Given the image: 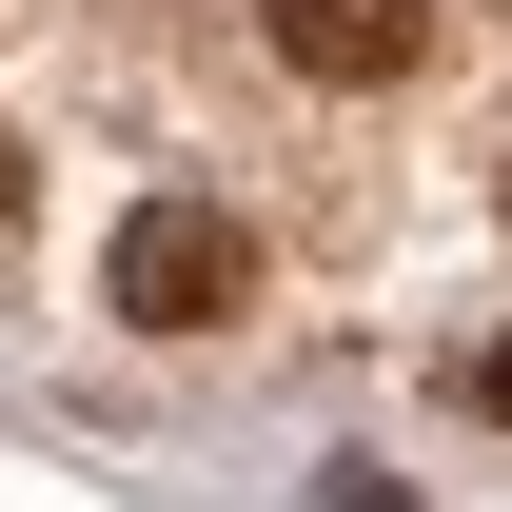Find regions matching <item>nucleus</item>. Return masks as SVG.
I'll return each mask as SVG.
<instances>
[{"label": "nucleus", "instance_id": "2", "mask_svg": "<svg viewBox=\"0 0 512 512\" xmlns=\"http://www.w3.org/2000/svg\"><path fill=\"white\" fill-rule=\"evenodd\" d=\"M256 40H276L296 79H335V99H375V79H414L434 0H256Z\"/></svg>", "mask_w": 512, "mask_h": 512}, {"label": "nucleus", "instance_id": "3", "mask_svg": "<svg viewBox=\"0 0 512 512\" xmlns=\"http://www.w3.org/2000/svg\"><path fill=\"white\" fill-rule=\"evenodd\" d=\"M473 414H512V335H493V355H473Z\"/></svg>", "mask_w": 512, "mask_h": 512}, {"label": "nucleus", "instance_id": "1", "mask_svg": "<svg viewBox=\"0 0 512 512\" xmlns=\"http://www.w3.org/2000/svg\"><path fill=\"white\" fill-rule=\"evenodd\" d=\"M138 335H217V316H256V237L217 217V197H138L119 217V276H99Z\"/></svg>", "mask_w": 512, "mask_h": 512}]
</instances>
